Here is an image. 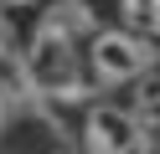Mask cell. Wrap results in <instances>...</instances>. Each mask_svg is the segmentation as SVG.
Here are the masks:
<instances>
[{"mask_svg":"<svg viewBox=\"0 0 160 154\" xmlns=\"http://www.w3.org/2000/svg\"><path fill=\"white\" fill-rule=\"evenodd\" d=\"M98 26L88 0H52L42 10V21L31 26V36L21 41V82L31 87V98L52 103V108H83L93 98V82L83 67V36Z\"/></svg>","mask_w":160,"mask_h":154,"instance_id":"6da1fadb","label":"cell"},{"mask_svg":"<svg viewBox=\"0 0 160 154\" xmlns=\"http://www.w3.org/2000/svg\"><path fill=\"white\" fill-rule=\"evenodd\" d=\"M83 67H88L93 92H119V87L129 92L145 72L160 67V41L139 36L119 21H98L83 36Z\"/></svg>","mask_w":160,"mask_h":154,"instance_id":"7a4b0ae2","label":"cell"},{"mask_svg":"<svg viewBox=\"0 0 160 154\" xmlns=\"http://www.w3.org/2000/svg\"><path fill=\"white\" fill-rule=\"evenodd\" d=\"M78 149L83 154H160V144L150 139V128L124 98L93 92L78 108Z\"/></svg>","mask_w":160,"mask_h":154,"instance_id":"3957f363","label":"cell"},{"mask_svg":"<svg viewBox=\"0 0 160 154\" xmlns=\"http://www.w3.org/2000/svg\"><path fill=\"white\" fill-rule=\"evenodd\" d=\"M124 103L139 113V123L150 128V139L160 144V67H155V72H145V77L129 87V98H124Z\"/></svg>","mask_w":160,"mask_h":154,"instance_id":"277c9868","label":"cell"},{"mask_svg":"<svg viewBox=\"0 0 160 154\" xmlns=\"http://www.w3.org/2000/svg\"><path fill=\"white\" fill-rule=\"evenodd\" d=\"M114 21L150 36V41H160V0H114Z\"/></svg>","mask_w":160,"mask_h":154,"instance_id":"5b68a950","label":"cell"},{"mask_svg":"<svg viewBox=\"0 0 160 154\" xmlns=\"http://www.w3.org/2000/svg\"><path fill=\"white\" fill-rule=\"evenodd\" d=\"M21 57V36H16V21H11V10L0 5V62H16Z\"/></svg>","mask_w":160,"mask_h":154,"instance_id":"8992f818","label":"cell"},{"mask_svg":"<svg viewBox=\"0 0 160 154\" xmlns=\"http://www.w3.org/2000/svg\"><path fill=\"white\" fill-rule=\"evenodd\" d=\"M11 113H16V82H11V77H0V128L11 123Z\"/></svg>","mask_w":160,"mask_h":154,"instance_id":"52a82bcc","label":"cell"},{"mask_svg":"<svg viewBox=\"0 0 160 154\" xmlns=\"http://www.w3.org/2000/svg\"><path fill=\"white\" fill-rule=\"evenodd\" d=\"M0 5L11 10V16H26V10H47L52 0H0Z\"/></svg>","mask_w":160,"mask_h":154,"instance_id":"ba28073f","label":"cell"}]
</instances>
